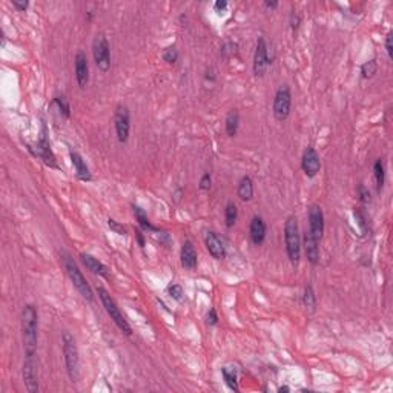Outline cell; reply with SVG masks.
<instances>
[{"mask_svg": "<svg viewBox=\"0 0 393 393\" xmlns=\"http://www.w3.org/2000/svg\"><path fill=\"white\" fill-rule=\"evenodd\" d=\"M38 338V313L35 306L25 304L22 310V339L25 357H35Z\"/></svg>", "mask_w": 393, "mask_h": 393, "instance_id": "1", "label": "cell"}, {"mask_svg": "<svg viewBox=\"0 0 393 393\" xmlns=\"http://www.w3.org/2000/svg\"><path fill=\"white\" fill-rule=\"evenodd\" d=\"M62 349H63V358H65L68 376L72 382H77L78 376H80V358H78V349L72 333L63 332Z\"/></svg>", "mask_w": 393, "mask_h": 393, "instance_id": "2", "label": "cell"}, {"mask_svg": "<svg viewBox=\"0 0 393 393\" xmlns=\"http://www.w3.org/2000/svg\"><path fill=\"white\" fill-rule=\"evenodd\" d=\"M284 244L290 263L297 266L301 257V237L297 217H287L284 223Z\"/></svg>", "mask_w": 393, "mask_h": 393, "instance_id": "3", "label": "cell"}, {"mask_svg": "<svg viewBox=\"0 0 393 393\" xmlns=\"http://www.w3.org/2000/svg\"><path fill=\"white\" fill-rule=\"evenodd\" d=\"M62 260H63V266H65V270L68 273V277L71 278V283L74 284V287L78 290V293H80L86 301L92 303L94 301V293H92V289L89 286V283L86 281V278L83 277L82 270L78 269V266L75 264V261L68 255V254H62Z\"/></svg>", "mask_w": 393, "mask_h": 393, "instance_id": "4", "label": "cell"}, {"mask_svg": "<svg viewBox=\"0 0 393 393\" xmlns=\"http://www.w3.org/2000/svg\"><path fill=\"white\" fill-rule=\"evenodd\" d=\"M97 295H99V298H100V301H102V304H103L106 313L111 317V320L115 323V326L119 327L125 335L131 336V335H132V329H131L129 323L126 321V318L123 317V313H122L120 307L117 306L115 300L109 295V292H108L105 287L99 286V287H97Z\"/></svg>", "mask_w": 393, "mask_h": 393, "instance_id": "5", "label": "cell"}, {"mask_svg": "<svg viewBox=\"0 0 393 393\" xmlns=\"http://www.w3.org/2000/svg\"><path fill=\"white\" fill-rule=\"evenodd\" d=\"M290 108H292V92L290 88L287 85H281L277 92H275L273 97V115L278 122H284L287 120V117L290 114Z\"/></svg>", "mask_w": 393, "mask_h": 393, "instance_id": "6", "label": "cell"}, {"mask_svg": "<svg viewBox=\"0 0 393 393\" xmlns=\"http://www.w3.org/2000/svg\"><path fill=\"white\" fill-rule=\"evenodd\" d=\"M92 57L97 68L102 72L109 71L111 68V48L108 43V38L103 34H97L92 42Z\"/></svg>", "mask_w": 393, "mask_h": 393, "instance_id": "7", "label": "cell"}, {"mask_svg": "<svg viewBox=\"0 0 393 393\" xmlns=\"http://www.w3.org/2000/svg\"><path fill=\"white\" fill-rule=\"evenodd\" d=\"M114 125H115V134L120 143H126L131 132V114L128 106L119 105L115 108L114 114Z\"/></svg>", "mask_w": 393, "mask_h": 393, "instance_id": "8", "label": "cell"}, {"mask_svg": "<svg viewBox=\"0 0 393 393\" xmlns=\"http://www.w3.org/2000/svg\"><path fill=\"white\" fill-rule=\"evenodd\" d=\"M270 63H272V60L269 57V48L266 43V38L260 37L257 42L255 54H254V74L257 77H264Z\"/></svg>", "mask_w": 393, "mask_h": 393, "instance_id": "9", "label": "cell"}, {"mask_svg": "<svg viewBox=\"0 0 393 393\" xmlns=\"http://www.w3.org/2000/svg\"><path fill=\"white\" fill-rule=\"evenodd\" d=\"M29 151H31L35 157H38V159H42V160L45 162V165H48L50 168H57L56 155L53 154L50 140H48V137H46V129H45V126H43V129H42V134H40V138H38V141H37L35 149H34V148H29Z\"/></svg>", "mask_w": 393, "mask_h": 393, "instance_id": "10", "label": "cell"}, {"mask_svg": "<svg viewBox=\"0 0 393 393\" xmlns=\"http://www.w3.org/2000/svg\"><path fill=\"white\" fill-rule=\"evenodd\" d=\"M301 169L309 178H313L318 175V172L321 169V160H320L317 149L313 146H307L304 149L303 159H301Z\"/></svg>", "mask_w": 393, "mask_h": 393, "instance_id": "11", "label": "cell"}, {"mask_svg": "<svg viewBox=\"0 0 393 393\" xmlns=\"http://www.w3.org/2000/svg\"><path fill=\"white\" fill-rule=\"evenodd\" d=\"M22 376L25 387L29 393L38 391V376H37V364L34 357H25L23 367H22Z\"/></svg>", "mask_w": 393, "mask_h": 393, "instance_id": "12", "label": "cell"}, {"mask_svg": "<svg viewBox=\"0 0 393 393\" xmlns=\"http://www.w3.org/2000/svg\"><path fill=\"white\" fill-rule=\"evenodd\" d=\"M74 69H75V80L78 88L85 89L89 83V63L88 57L83 51H78L74 59Z\"/></svg>", "mask_w": 393, "mask_h": 393, "instance_id": "13", "label": "cell"}, {"mask_svg": "<svg viewBox=\"0 0 393 393\" xmlns=\"http://www.w3.org/2000/svg\"><path fill=\"white\" fill-rule=\"evenodd\" d=\"M309 232L317 240L323 238L324 233V214L318 205H313L309 209Z\"/></svg>", "mask_w": 393, "mask_h": 393, "instance_id": "14", "label": "cell"}, {"mask_svg": "<svg viewBox=\"0 0 393 393\" xmlns=\"http://www.w3.org/2000/svg\"><path fill=\"white\" fill-rule=\"evenodd\" d=\"M205 244H206L208 252L212 255V258H215V260L226 258V246L214 230H208L205 233Z\"/></svg>", "mask_w": 393, "mask_h": 393, "instance_id": "15", "label": "cell"}, {"mask_svg": "<svg viewBox=\"0 0 393 393\" xmlns=\"http://www.w3.org/2000/svg\"><path fill=\"white\" fill-rule=\"evenodd\" d=\"M303 246H304V252H306L309 263L317 266L320 263V240H317L309 230H306L304 238H303Z\"/></svg>", "mask_w": 393, "mask_h": 393, "instance_id": "16", "label": "cell"}, {"mask_svg": "<svg viewBox=\"0 0 393 393\" xmlns=\"http://www.w3.org/2000/svg\"><path fill=\"white\" fill-rule=\"evenodd\" d=\"M69 157H71V163L74 166V171L78 177V180L82 181H91L92 180V174L86 165V162L83 160V157L78 154L77 151H69Z\"/></svg>", "mask_w": 393, "mask_h": 393, "instance_id": "17", "label": "cell"}, {"mask_svg": "<svg viewBox=\"0 0 393 393\" xmlns=\"http://www.w3.org/2000/svg\"><path fill=\"white\" fill-rule=\"evenodd\" d=\"M180 258H181V266L187 270H192L199 264V257H197V251L195 246L190 240H186L181 246V252H180Z\"/></svg>", "mask_w": 393, "mask_h": 393, "instance_id": "18", "label": "cell"}, {"mask_svg": "<svg viewBox=\"0 0 393 393\" xmlns=\"http://www.w3.org/2000/svg\"><path fill=\"white\" fill-rule=\"evenodd\" d=\"M266 232H267V227H266V223L261 217H254L252 221H251V226H249V235H251V240L255 246H261L266 240Z\"/></svg>", "mask_w": 393, "mask_h": 393, "instance_id": "19", "label": "cell"}, {"mask_svg": "<svg viewBox=\"0 0 393 393\" xmlns=\"http://www.w3.org/2000/svg\"><path fill=\"white\" fill-rule=\"evenodd\" d=\"M80 260H82V263L86 266V269L91 270L94 275H99V277H103V278H108V277H109L108 267H106L102 261H99L97 258H94L92 255H89V254H80Z\"/></svg>", "mask_w": 393, "mask_h": 393, "instance_id": "20", "label": "cell"}, {"mask_svg": "<svg viewBox=\"0 0 393 393\" xmlns=\"http://www.w3.org/2000/svg\"><path fill=\"white\" fill-rule=\"evenodd\" d=\"M237 195L241 202H251L254 197V181L249 175H244L240 183H238V189H237Z\"/></svg>", "mask_w": 393, "mask_h": 393, "instance_id": "21", "label": "cell"}, {"mask_svg": "<svg viewBox=\"0 0 393 393\" xmlns=\"http://www.w3.org/2000/svg\"><path fill=\"white\" fill-rule=\"evenodd\" d=\"M224 126H226V134L229 137H235L238 132L240 128V114L237 109H232L227 112L226 120H224Z\"/></svg>", "mask_w": 393, "mask_h": 393, "instance_id": "22", "label": "cell"}, {"mask_svg": "<svg viewBox=\"0 0 393 393\" xmlns=\"http://www.w3.org/2000/svg\"><path fill=\"white\" fill-rule=\"evenodd\" d=\"M132 209H134V215H135V220L138 221V224H140V227L141 229H144V230H148V232H159V229H157L151 221H149V218H148V215H146V212L140 208V206H132Z\"/></svg>", "mask_w": 393, "mask_h": 393, "instance_id": "23", "label": "cell"}, {"mask_svg": "<svg viewBox=\"0 0 393 393\" xmlns=\"http://www.w3.org/2000/svg\"><path fill=\"white\" fill-rule=\"evenodd\" d=\"M221 375L224 378V382L226 385L233 390V391H238L240 387H238V378H237V372H235L233 369H229V367H223L221 369Z\"/></svg>", "mask_w": 393, "mask_h": 393, "instance_id": "24", "label": "cell"}, {"mask_svg": "<svg viewBox=\"0 0 393 393\" xmlns=\"http://www.w3.org/2000/svg\"><path fill=\"white\" fill-rule=\"evenodd\" d=\"M303 306L309 310V312H315L317 307V295L313 292V287L310 284H307L304 287V295H303Z\"/></svg>", "mask_w": 393, "mask_h": 393, "instance_id": "25", "label": "cell"}, {"mask_svg": "<svg viewBox=\"0 0 393 393\" xmlns=\"http://www.w3.org/2000/svg\"><path fill=\"white\" fill-rule=\"evenodd\" d=\"M238 220V208L235 203L229 202L226 205V209H224V221H226V227H233V224L237 223Z\"/></svg>", "mask_w": 393, "mask_h": 393, "instance_id": "26", "label": "cell"}, {"mask_svg": "<svg viewBox=\"0 0 393 393\" xmlns=\"http://www.w3.org/2000/svg\"><path fill=\"white\" fill-rule=\"evenodd\" d=\"M373 175L376 180V187H378V190H381L384 186V181H385V168H384V162L381 159H378L373 165Z\"/></svg>", "mask_w": 393, "mask_h": 393, "instance_id": "27", "label": "cell"}, {"mask_svg": "<svg viewBox=\"0 0 393 393\" xmlns=\"http://www.w3.org/2000/svg\"><path fill=\"white\" fill-rule=\"evenodd\" d=\"M376 71H378V63H376L375 59L361 65V77L363 78H372L376 74Z\"/></svg>", "mask_w": 393, "mask_h": 393, "instance_id": "28", "label": "cell"}, {"mask_svg": "<svg viewBox=\"0 0 393 393\" xmlns=\"http://www.w3.org/2000/svg\"><path fill=\"white\" fill-rule=\"evenodd\" d=\"M54 105H57L59 106V111H60V114L65 117V119H69V115H71V106H69V102L66 100V97H54V102H53Z\"/></svg>", "mask_w": 393, "mask_h": 393, "instance_id": "29", "label": "cell"}, {"mask_svg": "<svg viewBox=\"0 0 393 393\" xmlns=\"http://www.w3.org/2000/svg\"><path fill=\"white\" fill-rule=\"evenodd\" d=\"M162 57H163V60H165L166 63L174 65V63L178 60V50H177L175 46H168V48L163 51Z\"/></svg>", "mask_w": 393, "mask_h": 393, "instance_id": "30", "label": "cell"}, {"mask_svg": "<svg viewBox=\"0 0 393 393\" xmlns=\"http://www.w3.org/2000/svg\"><path fill=\"white\" fill-rule=\"evenodd\" d=\"M353 215H355V218H357V221H358L361 230L366 232V230H367V215H366V212H364L361 208H355V211H353Z\"/></svg>", "mask_w": 393, "mask_h": 393, "instance_id": "31", "label": "cell"}, {"mask_svg": "<svg viewBox=\"0 0 393 393\" xmlns=\"http://www.w3.org/2000/svg\"><path fill=\"white\" fill-rule=\"evenodd\" d=\"M168 293H169L175 301H178V303H181L183 298H184V292H183V287H181L180 284H171V286L168 287Z\"/></svg>", "mask_w": 393, "mask_h": 393, "instance_id": "32", "label": "cell"}, {"mask_svg": "<svg viewBox=\"0 0 393 393\" xmlns=\"http://www.w3.org/2000/svg\"><path fill=\"white\" fill-rule=\"evenodd\" d=\"M108 226H109V229H111L114 233H117V235H122V237H125V235L128 233L126 227H125L123 224H120L119 221H115L114 218H109V220H108Z\"/></svg>", "mask_w": 393, "mask_h": 393, "instance_id": "33", "label": "cell"}, {"mask_svg": "<svg viewBox=\"0 0 393 393\" xmlns=\"http://www.w3.org/2000/svg\"><path fill=\"white\" fill-rule=\"evenodd\" d=\"M211 186H212V175H211V172H205L200 178L199 187H200V190L208 192L211 189Z\"/></svg>", "mask_w": 393, "mask_h": 393, "instance_id": "34", "label": "cell"}, {"mask_svg": "<svg viewBox=\"0 0 393 393\" xmlns=\"http://www.w3.org/2000/svg\"><path fill=\"white\" fill-rule=\"evenodd\" d=\"M237 43H232V42H227V43H224L223 45V48H221V54L224 56V57H230V56H235L237 54Z\"/></svg>", "mask_w": 393, "mask_h": 393, "instance_id": "35", "label": "cell"}, {"mask_svg": "<svg viewBox=\"0 0 393 393\" xmlns=\"http://www.w3.org/2000/svg\"><path fill=\"white\" fill-rule=\"evenodd\" d=\"M358 199L361 203H370V190L364 184L358 186Z\"/></svg>", "mask_w": 393, "mask_h": 393, "instance_id": "36", "label": "cell"}, {"mask_svg": "<svg viewBox=\"0 0 393 393\" xmlns=\"http://www.w3.org/2000/svg\"><path fill=\"white\" fill-rule=\"evenodd\" d=\"M206 324L208 326H217L218 324V315L215 309H209L208 315H206Z\"/></svg>", "mask_w": 393, "mask_h": 393, "instance_id": "37", "label": "cell"}, {"mask_svg": "<svg viewBox=\"0 0 393 393\" xmlns=\"http://www.w3.org/2000/svg\"><path fill=\"white\" fill-rule=\"evenodd\" d=\"M13 7H14L17 11L25 13V11L28 10V7H29V2H28V0H13Z\"/></svg>", "mask_w": 393, "mask_h": 393, "instance_id": "38", "label": "cell"}, {"mask_svg": "<svg viewBox=\"0 0 393 393\" xmlns=\"http://www.w3.org/2000/svg\"><path fill=\"white\" fill-rule=\"evenodd\" d=\"M289 23H290V28H292V29H297V28L300 26V23H301L300 14L295 13V11H292V13H290V17H289Z\"/></svg>", "mask_w": 393, "mask_h": 393, "instance_id": "39", "label": "cell"}, {"mask_svg": "<svg viewBox=\"0 0 393 393\" xmlns=\"http://www.w3.org/2000/svg\"><path fill=\"white\" fill-rule=\"evenodd\" d=\"M391 38H393V34H391V31L385 35V51H387V56H388V59H391L393 57V46H391Z\"/></svg>", "mask_w": 393, "mask_h": 393, "instance_id": "40", "label": "cell"}, {"mask_svg": "<svg viewBox=\"0 0 393 393\" xmlns=\"http://www.w3.org/2000/svg\"><path fill=\"white\" fill-rule=\"evenodd\" d=\"M214 10L217 13H224L227 10V2L226 0H217V2L214 4Z\"/></svg>", "mask_w": 393, "mask_h": 393, "instance_id": "41", "label": "cell"}, {"mask_svg": "<svg viewBox=\"0 0 393 393\" xmlns=\"http://www.w3.org/2000/svg\"><path fill=\"white\" fill-rule=\"evenodd\" d=\"M135 238H137V241H138V246L143 249V248L146 246V241H144V235H143V232H141L140 229H135Z\"/></svg>", "mask_w": 393, "mask_h": 393, "instance_id": "42", "label": "cell"}, {"mask_svg": "<svg viewBox=\"0 0 393 393\" xmlns=\"http://www.w3.org/2000/svg\"><path fill=\"white\" fill-rule=\"evenodd\" d=\"M205 78H206V80H209V82H215V78H217V71H215L214 68H208V69H206V75H205Z\"/></svg>", "mask_w": 393, "mask_h": 393, "instance_id": "43", "label": "cell"}, {"mask_svg": "<svg viewBox=\"0 0 393 393\" xmlns=\"http://www.w3.org/2000/svg\"><path fill=\"white\" fill-rule=\"evenodd\" d=\"M264 7H266V8H270V10H275V8L278 7V2H275V0H273V2H270V0H266Z\"/></svg>", "mask_w": 393, "mask_h": 393, "instance_id": "44", "label": "cell"}, {"mask_svg": "<svg viewBox=\"0 0 393 393\" xmlns=\"http://www.w3.org/2000/svg\"><path fill=\"white\" fill-rule=\"evenodd\" d=\"M289 390H290V388H289L287 385H284V387H280V388H278V391H289Z\"/></svg>", "mask_w": 393, "mask_h": 393, "instance_id": "45", "label": "cell"}]
</instances>
